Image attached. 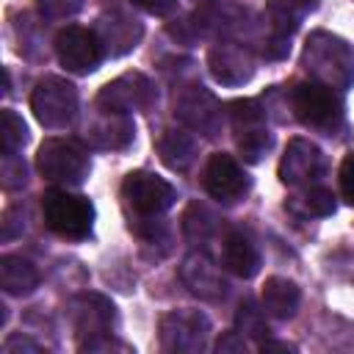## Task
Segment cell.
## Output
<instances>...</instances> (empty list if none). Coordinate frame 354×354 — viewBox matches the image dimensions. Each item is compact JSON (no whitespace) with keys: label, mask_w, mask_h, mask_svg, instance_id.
I'll return each mask as SVG.
<instances>
[{"label":"cell","mask_w":354,"mask_h":354,"mask_svg":"<svg viewBox=\"0 0 354 354\" xmlns=\"http://www.w3.org/2000/svg\"><path fill=\"white\" fill-rule=\"evenodd\" d=\"M44 227L64 241H83L94 227V205L88 196L69 194L66 188H50L41 196Z\"/></svg>","instance_id":"cell-2"},{"label":"cell","mask_w":354,"mask_h":354,"mask_svg":"<svg viewBox=\"0 0 354 354\" xmlns=\"http://www.w3.org/2000/svg\"><path fill=\"white\" fill-rule=\"evenodd\" d=\"M301 205L310 216H332L335 213V194L329 188H307L304 196H301Z\"/></svg>","instance_id":"cell-28"},{"label":"cell","mask_w":354,"mask_h":354,"mask_svg":"<svg viewBox=\"0 0 354 354\" xmlns=\"http://www.w3.org/2000/svg\"><path fill=\"white\" fill-rule=\"evenodd\" d=\"M260 301H263L266 315L285 321V318H293L296 315L299 301H301V290H299L296 282H290L285 277H268L266 285H263Z\"/></svg>","instance_id":"cell-19"},{"label":"cell","mask_w":354,"mask_h":354,"mask_svg":"<svg viewBox=\"0 0 354 354\" xmlns=\"http://www.w3.org/2000/svg\"><path fill=\"white\" fill-rule=\"evenodd\" d=\"M318 6V0H268V19H271V33L279 36H290L301 17L307 11H313Z\"/></svg>","instance_id":"cell-22"},{"label":"cell","mask_w":354,"mask_h":354,"mask_svg":"<svg viewBox=\"0 0 354 354\" xmlns=\"http://www.w3.org/2000/svg\"><path fill=\"white\" fill-rule=\"evenodd\" d=\"M194 3H213V0H194Z\"/></svg>","instance_id":"cell-37"},{"label":"cell","mask_w":354,"mask_h":354,"mask_svg":"<svg viewBox=\"0 0 354 354\" xmlns=\"http://www.w3.org/2000/svg\"><path fill=\"white\" fill-rule=\"evenodd\" d=\"M288 39H290V36L271 33V39H266V44H263V55H266V58H285L288 50H290Z\"/></svg>","instance_id":"cell-33"},{"label":"cell","mask_w":354,"mask_h":354,"mask_svg":"<svg viewBox=\"0 0 354 354\" xmlns=\"http://www.w3.org/2000/svg\"><path fill=\"white\" fill-rule=\"evenodd\" d=\"M39 285V271L30 260L19 254H3L0 257V288L8 296H25Z\"/></svg>","instance_id":"cell-21"},{"label":"cell","mask_w":354,"mask_h":354,"mask_svg":"<svg viewBox=\"0 0 354 354\" xmlns=\"http://www.w3.org/2000/svg\"><path fill=\"white\" fill-rule=\"evenodd\" d=\"M174 113L188 130H199L202 136H216L221 124V105L218 100L202 88V86H188L180 91L174 100Z\"/></svg>","instance_id":"cell-11"},{"label":"cell","mask_w":354,"mask_h":354,"mask_svg":"<svg viewBox=\"0 0 354 354\" xmlns=\"http://www.w3.org/2000/svg\"><path fill=\"white\" fill-rule=\"evenodd\" d=\"M340 191H343L346 202L354 205V152L346 155V160L340 163Z\"/></svg>","instance_id":"cell-31"},{"label":"cell","mask_w":354,"mask_h":354,"mask_svg":"<svg viewBox=\"0 0 354 354\" xmlns=\"http://www.w3.org/2000/svg\"><path fill=\"white\" fill-rule=\"evenodd\" d=\"M133 136H136V127L127 119V113H108V111L102 119L91 122L86 130V138L100 149H124L133 141Z\"/></svg>","instance_id":"cell-18"},{"label":"cell","mask_w":354,"mask_h":354,"mask_svg":"<svg viewBox=\"0 0 354 354\" xmlns=\"http://www.w3.org/2000/svg\"><path fill=\"white\" fill-rule=\"evenodd\" d=\"M141 33H144L141 22L127 17V14H122V11L105 14L97 22V36L102 41L105 55H124V53H130L141 41Z\"/></svg>","instance_id":"cell-16"},{"label":"cell","mask_w":354,"mask_h":354,"mask_svg":"<svg viewBox=\"0 0 354 354\" xmlns=\"http://www.w3.org/2000/svg\"><path fill=\"white\" fill-rule=\"evenodd\" d=\"M39 14L47 19H66L83 8V0H36Z\"/></svg>","instance_id":"cell-30"},{"label":"cell","mask_w":354,"mask_h":354,"mask_svg":"<svg viewBox=\"0 0 354 354\" xmlns=\"http://www.w3.org/2000/svg\"><path fill=\"white\" fill-rule=\"evenodd\" d=\"M216 348L224 354V351H243L246 348V343H243V335L235 329V332H227L218 343H216Z\"/></svg>","instance_id":"cell-34"},{"label":"cell","mask_w":354,"mask_h":354,"mask_svg":"<svg viewBox=\"0 0 354 354\" xmlns=\"http://www.w3.org/2000/svg\"><path fill=\"white\" fill-rule=\"evenodd\" d=\"M235 329L246 337H254V340H263L268 337V324H266V310H260L252 299H243L238 304V313H235Z\"/></svg>","instance_id":"cell-24"},{"label":"cell","mask_w":354,"mask_h":354,"mask_svg":"<svg viewBox=\"0 0 354 354\" xmlns=\"http://www.w3.org/2000/svg\"><path fill=\"white\" fill-rule=\"evenodd\" d=\"M122 196L127 202V207L144 218H155L160 213H166L174 199H177V191L169 180L152 174V171H130L122 183Z\"/></svg>","instance_id":"cell-6"},{"label":"cell","mask_w":354,"mask_h":354,"mask_svg":"<svg viewBox=\"0 0 354 354\" xmlns=\"http://www.w3.org/2000/svg\"><path fill=\"white\" fill-rule=\"evenodd\" d=\"M155 100H158V91L147 75L124 72L100 88L97 108L108 113H133V111H149Z\"/></svg>","instance_id":"cell-7"},{"label":"cell","mask_w":354,"mask_h":354,"mask_svg":"<svg viewBox=\"0 0 354 354\" xmlns=\"http://www.w3.org/2000/svg\"><path fill=\"white\" fill-rule=\"evenodd\" d=\"M160 346L171 354H196L207 343L210 321L199 310H171L160 318Z\"/></svg>","instance_id":"cell-8"},{"label":"cell","mask_w":354,"mask_h":354,"mask_svg":"<svg viewBox=\"0 0 354 354\" xmlns=\"http://www.w3.org/2000/svg\"><path fill=\"white\" fill-rule=\"evenodd\" d=\"M324 174V152L307 138H290L279 160V180L285 185H310Z\"/></svg>","instance_id":"cell-14"},{"label":"cell","mask_w":354,"mask_h":354,"mask_svg":"<svg viewBox=\"0 0 354 354\" xmlns=\"http://www.w3.org/2000/svg\"><path fill=\"white\" fill-rule=\"evenodd\" d=\"M39 171L55 185H80L88 177V152L72 138H47L36 155Z\"/></svg>","instance_id":"cell-4"},{"label":"cell","mask_w":354,"mask_h":354,"mask_svg":"<svg viewBox=\"0 0 354 354\" xmlns=\"http://www.w3.org/2000/svg\"><path fill=\"white\" fill-rule=\"evenodd\" d=\"M304 69L313 80L343 91L354 83V50L346 39L315 30L304 44Z\"/></svg>","instance_id":"cell-1"},{"label":"cell","mask_w":354,"mask_h":354,"mask_svg":"<svg viewBox=\"0 0 354 354\" xmlns=\"http://www.w3.org/2000/svg\"><path fill=\"white\" fill-rule=\"evenodd\" d=\"M238 149L243 155V160L249 163H257L268 149H271V133L268 127H254V130H246V133H238Z\"/></svg>","instance_id":"cell-27"},{"label":"cell","mask_w":354,"mask_h":354,"mask_svg":"<svg viewBox=\"0 0 354 354\" xmlns=\"http://www.w3.org/2000/svg\"><path fill=\"white\" fill-rule=\"evenodd\" d=\"M55 55L66 72L88 75L100 66V61L105 58V50H102L97 30L69 25L55 36Z\"/></svg>","instance_id":"cell-9"},{"label":"cell","mask_w":354,"mask_h":354,"mask_svg":"<svg viewBox=\"0 0 354 354\" xmlns=\"http://www.w3.org/2000/svg\"><path fill=\"white\" fill-rule=\"evenodd\" d=\"M28 183V169H25V160L14 152V155H3V185L8 191L14 188H22Z\"/></svg>","instance_id":"cell-29"},{"label":"cell","mask_w":354,"mask_h":354,"mask_svg":"<svg viewBox=\"0 0 354 354\" xmlns=\"http://www.w3.org/2000/svg\"><path fill=\"white\" fill-rule=\"evenodd\" d=\"M180 279L202 301H218L224 296V290H227V282L221 277V268L205 252L185 254V260L180 263Z\"/></svg>","instance_id":"cell-15"},{"label":"cell","mask_w":354,"mask_h":354,"mask_svg":"<svg viewBox=\"0 0 354 354\" xmlns=\"http://www.w3.org/2000/svg\"><path fill=\"white\" fill-rule=\"evenodd\" d=\"M230 122H232V130L238 136V133L263 127L266 124V111L260 108L257 100H235V102H230Z\"/></svg>","instance_id":"cell-26"},{"label":"cell","mask_w":354,"mask_h":354,"mask_svg":"<svg viewBox=\"0 0 354 354\" xmlns=\"http://www.w3.org/2000/svg\"><path fill=\"white\" fill-rule=\"evenodd\" d=\"M133 6H138L152 17H169L177 11V0H133Z\"/></svg>","instance_id":"cell-32"},{"label":"cell","mask_w":354,"mask_h":354,"mask_svg":"<svg viewBox=\"0 0 354 354\" xmlns=\"http://www.w3.org/2000/svg\"><path fill=\"white\" fill-rule=\"evenodd\" d=\"M69 318L80 343H86L91 337L111 335L116 321V307L100 293H80L69 301Z\"/></svg>","instance_id":"cell-12"},{"label":"cell","mask_w":354,"mask_h":354,"mask_svg":"<svg viewBox=\"0 0 354 354\" xmlns=\"http://www.w3.org/2000/svg\"><path fill=\"white\" fill-rule=\"evenodd\" d=\"M183 232L191 243H205L216 232V216L205 205L191 202L183 213Z\"/></svg>","instance_id":"cell-23"},{"label":"cell","mask_w":354,"mask_h":354,"mask_svg":"<svg viewBox=\"0 0 354 354\" xmlns=\"http://www.w3.org/2000/svg\"><path fill=\"white\" fill-rule=\"evenodd\" d=\"M28 141V127L22 122V116H17L14 111H3L0 113V152L3 155H14L22 149V144Z\"/></svg>","instance_id":"cell-25"},{"label":"cell","mask_w":354,"mask_h":354,"mask_svg":"<svg viewBox=\"0 0 354 354\" xmlns=\"http://www.w3.org/2000/svg\"><path fill=\"white\" fill-rule=\"evenodd\" d=\"M202 185L216 202L232 205L249 191V177L243 174V169L232 155L213 152L202 169Z\"/></svg>","instance_id":"cell-10"},{"label":"cell","mask_w":354,"mask_h":354,"mask_svg":"<svg viewBox=\"0 0 354 354\" xmlns=\"http://www.w3.org/2000/svg\"><path fill=\"white\" fill-rule=\"evenodd\" d=\"M41 351V346L39 343H33V340H28V337H19V335H14V337H8L6 340V346H3V351L6 354H14V351Z\"/></svg>","instance_id":"cell-35"},{"label":"cell","mask_w":354,"mask_h":354,"mask_svg":"<svg viewBox=\"0 0 354 354\" xmlns=\"http://www.w3.org/2000/svg\"><path fill=\"white\" fill-rule=\"evenodd\" d=\"M207 66L221 86H243L254 75V58L249 47L230 39H221L207 50Z\"/></svg>","instance_id":"cell-13"},{"label":"cell","mask_w":354,"mask_h":354,"mask_svg":"<svg viewBox=\"0 0 354 354\" xmlns=\"http://www.w3.org/2000/svg\"><path fill=\"white\" fill-rule=\"evenodd\" d=\"M290 108H293V116L304 127L318 130L324 136L337 133L343 124V100H340L337 88L324 86L318 80H304V83L293 86Z\"/></svg>","instance_id":"cell-3"},{"label":"cell","mask_w":354,"mask_h":354,"mask_svg":"<svg viewBox=\"0 0 354 354\" xmlns=\"http://www.w3.org/2000/svg\"><path fill=\"white\" fill-rule=\"evenodd\" d=\"M221 263H224V268H227L230 274L249 279V277H254L257 268H260V252H257V246L252 243V238H249L246 232L232 230V232H227V238H224Z\"/></svg>","instance_id":"cell-17"},{"label":"cell","mask_w":354,"mask_h":354,"mask_svg":"<svg viewBox=\"0 0 354 354\" xmlns=\"http://www.w3.org/2000/svg\"><path fill=\"white\" fill-rule=\"evenodd\" d=\"M260 351L266 354V351H293V346H288V343H274V340H263L260 343Z\"/></svg>","instance_id":"cell-36"},{"label":"cell","mask_w":354,"mask_h":354,"mask_svg":"<svg viewBox=\"0 0 354 354\" xmlns=\"http://www.w3.org/2000/svg\"><path fill=\"white\" fill-rule=\"evenodd\" d=\"M30 111L47 130L69 127L77 116V88L64 77H44L30 94Z\"/></svg>","instance_id":"cell-5"},{"label":"cell","mask_w":354,"mask_h":354,"mask_svg":"<svg viewBox=\"0 0 354 354\" xmlns=\"http://www.w3.org/2000/svg\"><path fill=\"white\" fill-rule=\"evenodd\" d=\"M155 147H158L160 160L169 169H174V171H185L194 163V158H196V141H194V136L188 130L169 127V130H163L158 136V144Z\"/></svg>","instance_id":"cell-20"}]
</instances>
